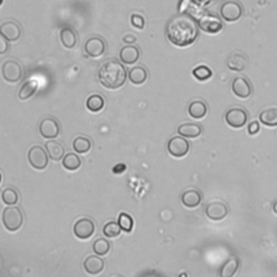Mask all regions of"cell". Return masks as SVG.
Listing matches in <instances>:
<instances>
[{
  "mask_svg": "<svg viewBox=\"0 0 277 277\" xmlns=\"http://www.w3.org/2000/svg\"><path fill=\"white\" fill-rule=\"evenodd\" d=\"M166 35L168 41L177 47L191 46L199 37V24L191 15L179 14L169 21Z\"/></svg>",
  "mask_w": 277,
  "mask_h": 277,
  "instance_id": "obj_1",
  "label": "cell"
},
{
  "mask_svg": "<svg viewBox=\"0 0 277 277\" xmlns=\"http://www.w3.org/2000/svg\"><path fill=\"white\" fill-rule=\"evenodd\" d=\"M127 68L120 61L109 60L99 69V81L107 89H118L127 81Z\"/></svg>",
  "mask_w": 277,
  "mask_h": 277,
  "instance_id": "obj_2",
  "label": "cell"
},
{
  "mask_svg": "<svg viewBox=\"0 0 277 277\" xmlns=\"http://www.w3.org/2000/svg\"><path fill=\"white\" fill-rule=\"evenodd\" d=\"M3 223L9 232L19 231L24 223V216L22 210L14 206L5 208L3 212Z\"/></svg>",
  "mask_w": 277,
  "mask_h": 277,
  "instance_id": "obj_3",
  "label": "cell"
},
{
  "mask_svg": "<svg viewBox=\"0 0 277 277\" xmlns=\"http://www.w3.org/2000/svg\"><path fill=\"white\" fill-rule=\"evenodd\" d=\"M27 158L31 167L37 170L46 169L49 163L48 153H47V151L44 147L38 146V145H35L29 148Z\"/></svg>",
  "mask_w": 277,
  "mask_h": 277,
  "instance_id": "obj_4",
  "label": "cell"
},
{
  "mask_svg": "<svg viewBox=\"0 0 277 277\" xmlns=\"http://www.w3.org/2000/svg\"><path fill=\"white\" fill-rule=\"evenodd\" d=\"M243 6L236 0H227L220 8V14L226 22H235L243 15Z\"/></svg>",
  "mask_w": 277,
  "mask_h": 277,
  "instance_id": "obj_5",
  "label": "cell"
},
{
  "mask_svg": "<svg viewBox=\"0 0 277 277\" xmlns=\"http://www.w3.org/2000/svg\"><path fill=\"white\" fill-rule=\"evenodd\" d=\"M3 77L6 82L15 84L23 77V68L17 61L7 60L2 67Z\"/></svg>",
  "mask_w": 277,
  "mask_h": 277,
  "instance_id": "obj_6",
  "label": "cell"
},
{
  "mask_svg": "<svg viewBox=\"0 0 277 277\" xmlns=\"http://www.w3.org/2000/svg\"><path fill=\"white\" fill-rule=\"evenodd\" d=\"M226 124L235 129L243 128L248 122V114L246 110L242 107L229 108L225 114Z\"/></svg>",
  "mask_w": 277,
  "mask_h": 277,
  "instance_id": "obj_7",
  "label": "cell"
},
{
  "mask_svg": "<svg viewBox=\"0 0 277 277\" xmlns=\"http://www.w3.org/2000/svg\"><path fill=\"white\" fill-rule=\"evenodd\" d=\"M199 27L208 34H218L222 30L223 23L218 17L213 14H205L199 21Z\"/></svg>",
  "mask_w": 277,
  "mask_h": 277,
  "instance_id": "obj_8",
  "label": "cell"
},
{
  "mask_svg": "<svg viewBox=\"0 0 277 277\" xmlns=\"http://www.w3.org/2000/svg\"><path fill=\"white\" fill-rule=\"evenodd\" d=\"M167 148L171 156L176 158H181L186 156L191 146H189L188 141L183 137H173L169 140Z\"/></svg>",
  "mask_w": 277,
  "mask_h": 277,
  "instance_id": "obj_9",
  "label": "cell"
},
{
  "mask_svg": "<svg viewBox=\"0 0 277 277\" xmlns=\"http://www.w3.org/2000/svg\"><path fill=\"white\" fill-rule=\"evenodd\" d=\"M96 225L93 221L88 218L79 219L74 225V234L79 240H88L94 234Z\"/></svg>",
  "mask_w": 277,
  "mask_h": 277,
  "instance_id": "obj_10",
  "label": "cell"
},
{
  "mask_svg": "<svg viewBox=\"0 0 277 277\" xmlns=\"http://www.w3.org/2000/svg\"><path fill=\"white\" fill-rule=\"evenodd\" d=\"M61 131L59 122L52 117H47L39 125V132L45 139H55Z\"/></svg>",
  "mask_w": 277,
  "mask_h": 277,
  "instance_id": "obj_11",
  "label": "cell"
},
{
  "mask_svg": "<svg viewBox=\"0 0 277 277\" xmlns=\"http://www.w3.org/2000/svg\"><path fill=\"white\" fill-rule=\"evenodd\" d=\"M232 91L237 98L247 99L252 93V86L246 77L237 76L232 82Z\"/></svg>",
  "mask_w": 277,
  "mask_h": 277,
  "instance_id": "obj_12",
  "label": "cell"
},
{
  "mask_svg": "<svg viewBox=\"0 0 277 277\" xmlns=\"http://www.w3.org/2000/svg\"><path fill=\"white\" fill-rule=\"evenodd\" d=\"M106 50V44L99 36L89 38L85 44V52L91 58H99L104 54Z\"/></svg>",
  "mask_w": 277,
  "mask_h": 277,
  "instance_id": "obj_13",
  "label": "cell"
},
{
  "mask_svg": "<svg viewBox=\"0 0 277 277\" xmlns=\"http://www.w3.org/2000/svg\"><path fill=\"white\" fill-rule=\"evenodd\" d=\"M0 34H2L8 42H18L22 36V28L14 21H7L0 26Z\"/></svg>",
  "mask_w": 277,
  "mask_h": 277,
  "instance_id": "obj_14",
  "label": "cell"
},
{
  "mask_svg": "<svg viewBox=\"0 0 277 277\" xmlns=\"http://www.w3.org/2000/svg\"><path fill=\"white\" fill-rule=\"evenodd\" d=\"M247 64L248 58L246 57V54L240 51L232 52L226 60V66L229 70H233V72H242V70L246 68Z\"/></svg>",
  "mask_w": 277,
  "mask_h": 277,
  "instance_id": "obj_15",
  "label": "cell"
},
{
  "mask_svg": "<svg viewBox=\"0 0 277 277\" xmlns=\"http://www.w3.org/2000/svg\"><path fill=\"white\" fill-rule=\"evenodd\" d=\"M206 216L210 220L220 221L227 216V207L226 205L221 202H213L206 206Z\"/></svg>",
  "mask_w": 277,
  "mask_h": 277,
  "instance_id": "obj_16",
  "label": "cell"
},
{
  "mask_svg": "<svg viewBox=\"0 0 277 277\" xmlns=\"http://www.w3.org/2000/svg\"><path fill=\"white\" fill-rule=\"evenodd\" d=\"M140 49L137 46L133 45H127L123 47L120 52V59L125 64H134L140 59Z\"/></svg>",
  "mask_w": 277,
  "mask_h": 277,
  "instance_id": "obj_17",
  "label": "cell"
},
{
  "mask_svg": "<svg viewBox=\"0 0 277 277\" xmlns=\"http://www.w3.org/2000/svg\"><path fill=\"white\" fill-rule=\"evenodd\" d=\"M178 132L180 136L183 138L195 139V138H199L202 134L203 127L200 124H194V123L182 124L178 128Z\"/></svg>",
  "mask_w": 277,
  "mask_h": 277,
  "instance_id": "obj_18",
  "label": "cell"
},
{
  "mask_svg": "<svg viewBox=\"0 0 277 277\" xmlns=\"http://www.w3.org/2000/svg\"><path fill=\"white\" fill-rule=\"evenodd\" d=\"M84 267L88 274L98 275L104 270V261H103L100 257L90 256L85 260Z\"/></svg>",
  "mask_w": 277,
  "mask_h": 277,
  "instance_id": "obj_19",
  "label": "cell"
},
{
  "mask_svg": "<svg viewBox=\"0 0 277 277\" xmlns=\"http://www.w3.org/2000/svg\"><path fill=\"white\" fill-rule=\"evenodd\" d=\"M203 200V196L200 191L197 189H187L183 194H182L181 201L185 207L187 208H196L197 206H200Z\"/></svg>",
  "mask_w": 277,
  "mask_h": 277,
  "instance_id": "obj_20",
  "label": "cell"
},
{
  "mask_svg": "<svg viewBox=\"0 0 277 277\" xmlns=\"http://www.w3.org/2000/svg\"><path fill=\"white\" fill-rule=\"evenodd\" d=\"M188 115L194 120H202L208 113V106L202 100H194L189 103L187 108Z\"/></svg>",
  "mask_w": 277,
  "mask_h": 277,
  "instance_id": "obj_21",
  "label": "cell"
},
{
  "mask_svg": "<svg viewBox=\"0 0 277 277\" xmlns=\"http://www.w3.org/2000/svg\"><path fill=\"white\" fill-rule=\"evenodd\" d=\"M45 147H46L47 153H48V156L54 162L61 161L63 160V157H64V153H65L64 147H63V145L59 143L58 141H54V140L48 141L45 144Z\"/></svg>",
  "mask_w": 277,
  "mask_h": 277,
  "instance_id": "obj_22",
  "label": "cell"
},
{
  "mask_svg": "<svg viewBox=\"0 0 277 277\" xmlns=\"http://www.w3.org/2000/svg\"><path fill=\"white\" fill-rule=\"evenodd\" d=\"M240 268V260L236 257H231L221 266L219 275L220 277H234Z\"/></svg>",
  "mask_w": 277,
  "mask_h": 277,
  "instance_id": "obj_23",
  "label": "cell"
},
{
  "mask_svg": "<svg viewBox=\"0 0 277 277\" xmlns=\"http://www.w3.org/2000/svg\"><path fill=\"white\" fill-rule=\"evenodd\" d=\"M129 81L133 85H142L147 79V70L143 66H134L129 70Z\"/></svg>",
  "mask_w": 277,
  "mask_h": 277,
  "instance_id": "obj_24",
  "label": "cell"
},
{
  "mask_svg": "<svg viewBox=\"0 0 277 277\" xmlns=\"http://www.w3.org/2000/svg\"><path fill=\"white\" fill-rule=\"evenodd\" d=\"M61 42L67 49H72L77 44V35L70 27H63L61 29Z\"/></svg>",
  "mask_w": 277,
  "mask_h": 277,
  "instance_id": "obj_25",
  "label": "cell"
},
{
  "mask_svg": "<svg viewBox=\"0 0 277 277\" xmlns=\"http://www.w3.org/2000/svg\"><path fill=\"white\" fill-rule=\"evenodd\" d=\"M259 120L263 125L267 127L277 126V107L266 108L259 115Z\"/></svg>",
  "mask_w": 277,
  "mask_h": 277,
  "instance_id": "obj_26",
  "label": "cell"
},
{
  "mask_svg": "<svg viewBox=\"0 0 277 277\" xmlns=\"http://www.w3.org/2000/svg\"><path fill=\"white\" fill-rule=\"evenodd\" d=\"M63 167L69 171H75L77 169L81 168L82 166V160L77 154L74 153H68L64 157H63V162H62Z\"/></svg>",
  "mask_w": 277,
  "mask_h": 277,
  "instance_id": "obj_27",
  "label": "cell"
},
{
  "mask_svg": "<svg viewBox=\"0 0 277 277\" xmlns=\"http://www.w3.org/2000/svg\"><path fill=\"white\" fill-rule=\"evenodd\" d=\"M104 99L100 94H92L88 99H87V108H88L91 113H98L104 107Z\"/></svg>",
  "mask_w": 277,
  "mask_h": 277,
  "instance_id": "obj_28",
  "label": "cell"
},
{
  "mask_svg": "<svg viewBox=\"0 0 277 277\" xmlns=\"http://www.w3.org/2000/svg\"><path fill=\"white\" fill-rule=\"evenodd\" d=\"M38 84L36 81H28L22 86V88L19 91V99L22 101L28 100L30 97H33L37 91Z\"/></svg>",
  "mask_w": 277,
  "mask_h": 277,
  "instance_id": "obj_29",
  "label": "cell"
},
{
  "mask_svg": "<svg viewBox=\"0 0 277 277\" xmlns=\"http://www.w3.org/2000/svg\"><path fill=\"white\" fill-rule=\"evenodd\" d=\"M73 147L78 154H86L91 149V141L88 138L78 137L73 142Z\"/></svg>",
  "mask_w": 277,
  "mask_h": 277,
  "instance_id": "obj_30",
  "label": "cell"
},
{
  "mask_svg": "<svg viewBox=\"0 0 277 277\" xmlns=\"http://www.w3.org/2000/svg\"><path fill=\"white\" fill-rule=\"evenodd\" d=\"M3 202L8 206H13L19 202V194L12 187H7L3 191L2 194Z\"/></svg>",
  "mask_w": 277,
  "mask_h": 277,
  "instance_id": "obj_31",
  "label": "cell"
},
{
  "mask_svg": "<svg viewBox=\"0 0 277 277\" xmlns=\"http://www.w3.org/2000/svg\"><path fill=\"white\" fill-rule=\"evenodd\" d=\"M93 251L97 253L98 256H105L110 250V244L105 239H98L93 243Z\"/></svg>",
  "mask_w": 277,
  "mask_h": 277,
  "instance_id": "obj_32",
  "label": "cell"
},
{
  "mask_svg": "<svg viewBox=\"0 0 277 277\" xmlns=\"http://www.w3.org/2000/svg\"><path fill=\"white\" fill-rule=\"evenodd\" d=\"M193 76L197 79V81L205 82L212 76V70L206 65H200L193 69Z\"/></svg>",
  "mask_w": 277,
  "mask_h": 277,
  "instance_id": "obj_33",
  "label": "cell"
},
{
  "mask_svg": "<svg viewBox=\"0 0 277 277\" xmlns=\"http://www.w3.org/2000/svg\"><path fill=\"white\" fill-rule=\"evenodd\" d=\"M122 228L117 222H114V221H110V222L106 223L103 227V234H104L106 237H110V239H114V237H117L121 235Z\"/></svg>",
  "mask_w": 277,
  "mask_h": 277,
  "instance_id": "obj_34",
  "label": "cell"
},
{
  "mask_svg": "<svg viewBox=\"0 0 277 277\" xmlns=\"http://www.w3.org/2000/svg\"><path fill=\"white\" fill-rule=\"evenodd\" d=\"M118 224H120L121 228L124 229L125 232L130 233L133 228V219L128 213L122 212L120 217H118Z\"/></svg>",
  "mask_w": 277,
  "mask_h": 277,
  "instance_id": "obj_35",
  "label": "cell"
},
{
  "mask_svg": "<svg viewBox=\"0 0 277 277\" xmlns=\"http://www.w3.org/2000/svg\"><path fill=\"white\" fill-rule=\"evenodd\" d=\"M130 21H131V24L136 28L143 29L144 26H145V20H144L143 17H142V15L132 14Z\"/></svg>",
  "mask_w": 277,
  "mask_h": 277,
  "instance_id": "obj_36",
  "label": "cell"
},
{
  "mask_svg": "<svg viewBox=\"0 0 277 277\" xmlns=\"http://www.w3.org/2000/svg\"><path fill=\"white\" fill-rule=\"evenodd\" d=\"M9 50V42L0 34V54H6Z\"/></svg>",
  "mask_w": 277,
  "mask_h": 277,
  "instance_id": "obj_37",
  "label": "cell"
},
{
  "mask_svg": "<svg viewBox=\"0 0 277 277\" xmlns=\"http://www.w3.org/2000/svg\"><path fill=\"white\" fill-rule=\"evenodd\" d=\"M260 131V124L257 121H253L249 124L248 126V133L251 134V136H255Z\"/></svg>",
  "mask_w": 277,
  "mask_h": 277,
  "instance_id": "obj_38",
  "label": "cell"
},
{
  "mask_svg": "<svg viewBox=\"0 0 277 277\" xmlns=\"http://www.w3.org/2000/svg\"><path fill=\"white\" fill-rule=\"evenodd\" d=\"M126 169H127L126 165H124V164H118V165H116L115 167L113 168V172L116 173V175H121V173H123Z\"/></svg>",
  "mask_w": 277,
  "mask_h": 277,
  "instance_id": "obj_39",
  "label": "cell"
},
{
  "mask_svg": "<svg viewBox=\"0 0 277 277\" xmlns=\"http://www.w3.org/2000/svg\"><path fill=\"white\" fill-rule=\"evenodd\" d=\"M123 41H124L126 44H129V45H131V44H134V43H136L137 38L134 37L133 35H131V34H128V35H126V36L123 38Z\"/></svg>",
  "mask_w": 277,
  "mask_h": 277,
  "instance_id": "obj_40",
  "label": "cell"
},
{
  "mask_svg": "<svg viewBox=\"0 0 277 277\" xmlns=\"http://www.w3.org/2000/svg\"><path fill=\"white\" fill-rule=\"evenodd\" d=\"M273 211L277 215V201H276V202L274 203V205H273Z\"/></svg>",
  "mask_w": 277,
  "mask_h": 277,
  "instance_id": "obj_41",
  "label": "cell"
},
{
  "mask_svg": "<svg viewBox=\"0 0 277 277\" xmlns=\"http://www.w3.org/2000/svg\"><path fill=\"white\" fill-rule=\"evenodd\" d=\"M179 277H187V274L186 273H182V274H180Z\"/></svg>",
  "mask_w": 277,
  "mask_h": 277,
  "instance_id": "obj_42",
  "label": "cell"
},
{
  "mask_svg": "<svg viewBox=\"0 0 277 277\" xmlns=\"http://www.w3.org/2000/svg\"><path fill=\"white\" fill-rule=\"evenodd\" d=\"M2 181H3V175H2V172H0V183H2Z\"/></svg>",
  "mask_w": 277,
  "mask_h": 277,
  "instance_id": "obj_43",
  "label": "cell"
},
{
  "mask_svg": "<svg viewBox=\"0 0 277 277\" xmlns=\"http://www.w3.org/2000/svg\"><path fill=\"white\" fill-rule=\"evenodd\" d=\"M3 3H4V0H0V6L3 5Z\"/></svg>",
  "mask_w": 277,
  "mask_h": 277,
  "instance_id": "obj_44",
  "label": "cell"
}]
</instances>
